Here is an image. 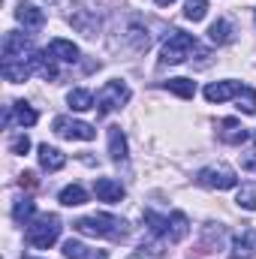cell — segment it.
I'll list each match as a JSON object with an SVG mask.
<instances>
[{"label":"cell","instance_id":"cell-30","mask_svg":"<svg viewBox=\"0 0 256 259\" xmlns=\"http://www.w3.org/2000/svg\"><path fill=\"white\" fill-rule=\"evenodd\" d=\"M238 109L247 112V115H256V91L253 88H241V94H238Z\"/></svg>","mask_w":256,"mask_h":259},{"label":"cell","instance_id":"cell-35","mask_svg":"<svg viewBox=\"0 0 256 259\" xmlns=\"http://www.w3.org/2000/svg\"><path fill=\"white\" fill-rule=\"evenodd\" d=\"M175 0H157V6H172Z\"/></svg>","mask_w":256,"mask_h":259},{"label":"cell","instance_id":"cell-14","mask_svg":"<svg viewBox=\"0 0 256 259\" xmlns=\"http://www.w3.org/2000/svg\"><path fill=\"white\" fill-rule=\"evenodd\" d=\"M39 166L46 172H61L66 166V154L58 151V148H52V145H39Z\"/></svg>","mask_w":256,"mask_h":259},{"label":"cell","instance_id":"cell-16","mask_svg":"<svg viewBox=\"0 0 256 259\" xmlns=\"http://www.w3.org/2000/svg\"><path fill=\"white\" fill-rule=\"evenodd\" d=\"M64 256L66 259H109V253L106 250H94V247L69 238V241H64Z\"/></svg>","mask_w":256,"mask_h":259},{"label":"cell","instance_id":"cell-8","mask_svg":"<svg viewBox=\"0 0 256 259\" xmlns=\"http://www.w3.org/2000/svg\"><path fill=\"white\" fill-rule=\"evenodd\" d=\"M241 81H232V78H226V81H211L208 88H205V100L208 103H226V100H232V97H238L241 94Z\"/></svg>","mask_w":256,"mask_h":259},{"label":"cell","instance_id":"cell-28","mask_svg":"<svg viewBox=\"0 0 256 259\" xmlns=\"http://www.w3.org/2000/svg\"><path fill=\"white\" fill-rule=\"evenodd\" d=\"M33 211H36L33 199H18V202H15V208H12V217H15V223H30Z\"/></svg>","mask_w":256,"mask_h":259},{"label":"cell","instance_id":"cell-7","mask_svg":"<svg viewBox=\"0 0 256 259\" xmlns=\"http://www.w3.org/2000/svg\"><path fill=\"white\" fill-rule=\"evenodd\" d=\"M55 133L61 136V139H78V142H91V139H97V130L91 127V124H84V121H72V118H55Z\"/></svg>","mask_w":256,"mask_h":259},{"label":"cell","instance_id":"cell-25","mask_svg":"<svg viewBox=\"0 0 256 259\" xmlns=\"http://www.w3.org/2000/svg\"><path fill=\"white\" fill-rule=\"evenodd\" d=\"M142 220H145V226L151 229V235H169V217H160L157 211H145L142 214Z\"/></svg>","mask_w":256,"mask_h":259},{"label":"cell","instance_id":"cell-3","mask_svg":"<svg viewBox=\"0 0 256 259\" xmlns=\"http://www.w3.org/2000/svg\"><path fill=\"white\" fill-rule=\"evenodd\" d=\"M196 49H199V42H196V36H193V33L172 30V33L166 36V42H163L160 61H163V64H181V61H187V58H190Z\"/></svg>","mask_w":256,"mask_h":259},{"label":"cell","instance_id":"cell-6","mask_svg":"<svg viewBox=\"0 0 256 259\" xmlns=\"http://www.w3.org/2000/svg\"><path fill=\"white\" fill-rule=\"evenodd\" d=\"M30 36L18 33V30H9L6 39H3V64H12V61H30Z\"/></svg>","mask_w":256,"mask_h":259},{"label":"cell","instance_id":"cell-36","mask_svg":"<svg viewBox=\"0 0 256 259\" xmlns=\"http://www.w3.org/2000/svg\"><path fill=\"white\" fill-rule=\"evenodd\" d=\"M24 259H33V256H24Z\"/></svg>","mask_w":256,"mask_h":259},{"label":"cell","instance_id":"cell-20","mask_svg":"<svg viewBox=\"0 0 256 259\" xmlns=\"http://www.w3.org/2000/svg\"><path fill=\"white\" fill-rule=\"evenodd\" d=\"M229 259H256L253 250V232H241L232 238V250H229Z\"/></svg>","mask_w":256,"mask_h":259},{"label":"cell","instance_id":"cell-1","mask_svg":"<svg viewBox=\"0 0 256 259\" xmlns=\"http://www.w3.org/2000/svg\"><path fill=\"white\" fill-rule=\"evenodd\" d=\"M72 229L78 235H91V238H109V241H124L130 235L127 220L115 217V214H91V217H78L72 223Z\"/></svg>","mask_w":256,"mask_h":259},{"label":"cell","instance_id":"cell-17","mask_svg":"<svg viewBox=\"0 0 256 259\" xmlns=\"http://www.w3.org/2000/svg\"><path fill=\"white\" fill-rule=\"evenodd\" d=\"M30 66H33V72H39L46 81L58 78V66H55V58L49 55V49H46V52H33V55H30Z\"/></svg>","mask_w":256,"mask_h":259},{"label":"cell","instance_id":"cell-22","mask_svg":"<svg viewBox=\"0 0 256 259\" xmlns=\"http://www.w3.org/2000/svg\"><path fill=\"white\" fill-rule=\"evenodd\" d=\"M66 103L72 106V112H88V109H97V106H94V94H91V91H84V88L69 91V94H66Z\"/></svg>","mask_w":256,"mask_h":259},{"label":"cell","instance_id":"cell-19","mask_svg":"<svg viewBox=\"0 0 256 259\" xmlns=\"http://www.w3.org/2000/svg\"><path fill=\"white\" fill-rule=\"evenodd\" d=\"M109 157L115 163H124L127 160V136L121 127H109Z\"/></svg>","mask_w":256,"mask_h":259},{"label":"cell","instance_id":"cell-38","mask_svg":"<svg viewBox=\"0 0 256 259\" xmlns=\"http://www.w3.org/2000/svg\"><path fill=\"white\" fill-rule=\"evenodd\" d=\"M253 139H256V136H253Z\"/></svg>","mask_w":256,"mask_h":259},{"label":"cell","instance_id":"cell-27","mask_svg":"<svg viewBox=\"0 0 256 259\" xmlns=\"http://www.w3.org/2000/svg\"><path fill=\"white\" fill-rule=\"evenodd\" d=\"M127 42L136 49V52H145L148 42H151V39H148V30H145L142 24H130L127 27Z\"/></svg>","mask_w":256,"mask_h":259},{"label":"cell","instance_id":"cell-18","mask_svg":"<svg viewBox=\"0 0 256 259\" xmlns=\"http://www.w3.org/2000/svg\"><path fill=\"white\" fill-rule=\"evenodd\" d=\"M12 121H15V124H21V127H33V124L39 121V115H36V112L21 100V103H15V106H12V112H6V127H9Z\"/></svg>","mask_w":256,"mask_h":259},{"label":"cell","instance_id":"cell-29","mask_svg":"<svg viewBox=\"0 0 256 259\" xmlns=\"http://www.w3.org/2000/svg\"><path fill=\"white\" fill-rule=\"evenodd\" d=\"M208 12V0H187L184 3V18L187 21H202Z\"/></svg>","mask_w":256,"mask_h":259},{"label":"cell","instance_id":"cell-23","mask_svg":"<svg viewBox=\"0 0 256 259\" xmlns=\"http://www.w3.org/2000/svg\"><path fill=\"white\" fill-rule=\"evenodd\" d=\"M163 88L181 100H193V94H196V81H190V78H169Z\"/></svg>","mask_w":256,"mask_h":259},{"label":"cell","instance_id":"cell-12","mask_svg":"<svg viewBox=\"0 0 256 259\" xmlns=\"http://www.w3.org/2000/svg\"><path fill=\"white\" fill-rule=\"evenodd\" d=\"M94 193L100 202H121L124 199V187L115 178H97L94 181Z\"/></svg>","mask_w":256,"mask_h":259},{"label":"cell","instance_id":"cell-10","mask_svg":"<svg viewBox=\"0 0 256 259\" xmlns=\"http://www.w3.org/2000/svg\"><path fill=\"white\" fill-rule=\"evenodd\" d=\"M15 18H18L27 30H39V27L46 24V12H42L39 6H33V3H18V6H15Z\"/></svg>","mask_w":256,"mask_h":259},{"label":"cell","instance_id":"cell-15","mask_svg":"<svg viewBox=\"0 0 256 259\" xmlns=\"http://www.w3.org/2000/svg\"><path fill=\"white\" fill-rule=\"evenodd\" d=\"M187 235H190V220H187V214H184V211H172V214H169V235H166V238H169L172 244H178V241H184Z\"/></svg>","mask_w":256,"mask_h":259},{"label":"cell","instance_id":"cell-5","mask_svg":"<svg viewBox=\"0 0 256 259\" xmlns=\"http://www.w3.org/2000/svg\"><path fill=\"white\" fill-rule=\"evenodd\" d=\"M196 181H199L202 187H211V190H232V187L238 184V178H235V172H232L229 166H208V169H199Z\"/></svg>","mask_w":256,"mask_h":259},{"label":"cell","instance_id":"cell-9","mask_svg":"<svg viewBox=\"0 0 256 259\" xmlns=\"http://www.w3.org/2000/svg\"><path fill=\"white\" fill-rule=\"evenodd\" d=\"M69 24H72L78 33H84V36H97V33H100V18H97V12H91V9H75V12L69 15Z\"/></svg>","mask_w":256,"mask_h":259},{"label":"cell","instance_id":"cell-26","mask_svg":"<svg viewBox=\"0 0 256 259\" xmlns=\"http://www.w3.org/2000/svg\"><path fill=\"white\" fill-rule=\"evenodd\" d=\"M58 199H61V205H66V208H78V205H84V202H88V193H84L78 184H69V187L61 190Z\"/></svg>","mask_w":256,"mask_h":259},{"label":"cell","instance_id":"cell-24","mask_svg":"<svg viewBox=\"0 0 256 259\" xmlns=\"http://www.w3.org/2000/svg\"><path fill=\"white\" fill-rule=\"evenodd\" d=\"M208 39L217 42V46H226V42L232 39V27H229V21H226V18H217V21L208 27Z\"/></svg>","mask_w":256,"mask_h":259},{"label":"cell","instance_id":"cell-34","mask_svg":"<svg viewBox=\"0 0 256 259\" xmlns=\"http://www.w3.org/2000/svg\"><path fill=\"white\" fill-rule=\"evenodd\" d=\"M18 184H21V187H27V190H30V187H36V175H33V172H24V175H21V178H18Z\"/></svg>","mask_w":256,"mask_h":259},{"label":"cell","instance_id":"cell-2","mask_svg":"<svg viewBox=\"0 0 256 259\" xmlns=\"http://www.w3.org/2000/svg\"><path fill=\"white\" fill-rule=\"evenodd\" d=\"M27 226V232H24V238H27V244L30 247H39V250H49L58 238H61V217L58 214H39V217H33L30 223H24Z\"/></svg>","mask_w":256,"mask_h":259},{"label":"cell","instance_id":"cell-37","mask_svg":"<svg viewBox=\"0 0 256 259\" xmlns=\"http://www.w3.org/2000/svg\"><path fill=\"white\" fill-rule=\"evenodd\" d=\"M52 3H55V0H52Z\"/></svg>","mask_w":256,"mask_h":259},{"label":"cell","instance_id":"cell-4","mask_svg":"<svg viewBox=\"0 0 256 259\" xmlns=\"http://www.w3.org/2000/svg\"><path fill=\"white\" fill-rule=\"evenodd\" d=\"M127 100H130V88L124 84V81L112 78V81H106V84H103V91L97 94V115L103 118V115H109V112L121 109Z\"/></svg>","mask_w":256,"mask_h":259},{"label":"cell","instance_id":"cell-21","mask_svg":"<svg viewBox=\"0 0 256 259\" xmlns=\"http://www.w3.org/2000/svg\"><path fill=\"white\" fill-rule=\"evenodd\" d=\"M30 72H33L30 61H12V64H3V78H6V81H12V84L27 81V78H30Z\"/></svg>","mask_w":256,"mask_h":259},{"label":"cell","instance_id":"cell-13","mask_svg":"<svg viewBox=\"0 0 256 259\" xmlns=\"http://www.w3.org/2000/svg\"><path fill=\"white\" fill-rule=\"evenodd\" d=\"M49 55L55 58V61H64V64H75L78 61V46L75 42H69V39H52L49 42Z\"/></svg>","mask_w":256,"mask_h":259},{"label":"cell","instance_id":"cell-32","mask_svg":"<svg viewBox=\"0 0 256 259\" xmlns=\"http://www.w3.org/2000/svg\"><path fill=\"white\" fill-rule=\"evenodd\" d=\"M27 151H30V139H27L24 133H18V136L9 139V154H18V157H21V154H27Z\"/></svg>","mask_w":256,"mask_h":259},{"label":"cell","instance_id":"cell-31","mask_svg":"<svg viewBox=\"0 0 256 259\" xmlns=\"http://www.w3.org/2000/svg\"><path fill=\"white\" fill-rule=\"evenodd\" d=\"M241 208H247V211H256V184H244L241 190H238V199H235Z\"/></svg>","mask_w":256,"mask_h":259},{"label":"cell","instance_id":"cell-33","mask_svg":"<svg viewBox=\"0 0 256 259\" xmlns=\"http://www.w3.org/2000/svg\"><path fill=\"white\" fill-rule=\"evenodd\" d=\"M241 169L256 172V151H253V154H241Z\"/></svg>","mask_w":256,"mask_h":259},{"label":"cell","instance_id":"cell-11","mask_svg":"<svg viewBox=\"0 0 256 259\" xmlns=\"http://www.w3.org/2000/svg\"><path fill=\"white\" fill-rule=\"evenodd\" d=\"M217 136H220V142H226V145H244V142H247V130L241 127V121H235V118H223Z\"/></svg>","mask_w":256,"mask_h":259}]
</instances>
